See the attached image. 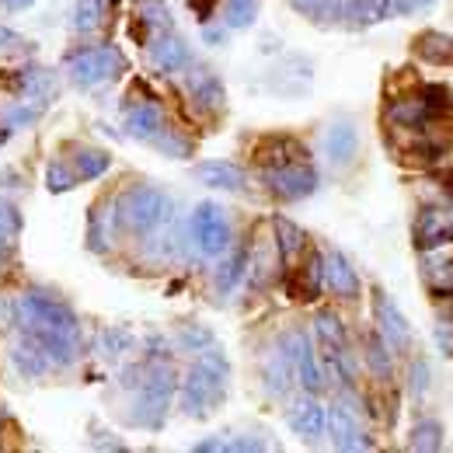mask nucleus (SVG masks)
Returning <instances> with one entry per match:
<instances>
[{"instance_id": "10", "label": "nucleus", "mask_w": 453, "mask_h": 453, "mask_svg": "<svg viewBox=\"0 0 453 453\" xmlns=\"http://www.w3.org/2000/svg\"><path fill=\"white\" fill-rule=\"evenodd\" d=\"M373 318H377L380 339L391 345V352H408L411 349V325H408V318L401 314V307H397L384 289L373 293Z\"/></svg>"}, {"instance_id": "47", "label": "nucleus", "mask_w": 453, "mask_h": 453, "mask_svg": "<svg viewBox=\"0 0 453 453\" xmlns=\"http://www.w3.org/2000/svg\"><path fill=\"white\" fill-rule=\"evenodd\" d=\"M4 4H7V7H11V11H21V7H28V4H32V0H4Z\"/></svg>"}, {"instance_id": "39", "label": "nucleus", "mask_w": 453, "mask_h": 453, "mask_svg": "<svg viewBox=\"0 0 453 453\" xmlns=\"http://www.w3.org/2000/svg\"><path fill=\"white\" fill-rule=\"evenodd\" d=\"M154 147H157L165 157H178V161L192 154V140H185V136H181L178 129H171V126H165V133L154 140Z\"/></svg>"}, {"instance_id": "25", "label": "nucleus", "mask_w": 453, "mask_h": 453, "mask_svg": "<svg viewBox=\"0 0 453 453\" xmlns=\"http://www.w3.org/2000/svg\"><path fill=\"white\" fill-rule=\"evenodd\" d=\"M293 161H307V150L289 140V136H269L258 143V165L262 168H280V165H293Z\"/></svg>"}, {"instance_id": "38", "label": "nucleus", "mask_w": 453, "mask_h": 453, "mask_svg": "<svg viewBox=\"0 0 453 453\" xmlns=\"http://www.w3.org/2000/svg\"><path fill=\"white\" fill-rule=\"evenodd\" d=\"M258 4L262 0H226L224 21L226 28H251L258 18Z\"/></svg>"}, {"instance_id": "40", "label": "nucleus", "mask_w": 453, "mask_h": 453, "mask_svg": "<svg viewBox=\"0 0 453 453\" xmlns=\"http://www.w3.org/2000/svg\"><path fill=\"white\" fill-rule=\"evenodd\" d=\"M178 345H181L185 352H203V349L213 345V332H210V328H199V325H185V328L178 332Z\"/></svg>"}, {"instance_id": "29", "label": "nucleus", "mask_w": 453, "mask_h": 453, "mask_svg": "<svg viewBox=\"0 0 453 453\" xmlns=\"http://www.w3.org/2000/svg\"><path fill=\"white\" fill-rule=\"evenodd\" d=\"M366 366H370V373L377 377V380H391L395 377V352H391V345L380 339V332H373L370 339H366Z\"/></svg>"}, {"instance_id": "9", "label": "nucleus", "mask_w": 453, "mask_h": 453, "mask_svg": "<svg viewBox=\"0 0 453 453\" xmlns=\"http://www.w3.org/2000/svg\"><path fill=\"white\" fill-rule=\"evenodd\" d=\"M325 436H332L335 450H370L373 447V440L366 436V429L359 422V408L349 397H339L335 404H328Z\"/></svg>"}, {"instance_id": "30", "label": "nucleus", "mask_w": 453, "mask_h": 453, "mask_svg": "<svg viewBox=\"0 0 453 453\" xmlns=\"http://www.w3.org/2000/svg\"><path fill=\"white\" fill-rule=\"evenodd\" d=\"M244 276H248V251L244 248L241 251H226V258L220 262V269H217V293L220 296L234 293Z\"/></svg>"}, {"instance_id": "15", "label": "nucleus", "mask_w": 453, "mask_h": 453, "mask_svg": "<svg viewBox=\"0 0 453 453\" xmlns=\"http://www.w3.org/2000/svg\"><path fill=\"white\" fill-rule=\"evenodd\" d=\"M165 126H168V115L154 98L150 102H136V105L126 109V133L133 140H140V143H154L165 133Z\"/></svg>"}, {"instance_id": "18", "label": "nucleus", "mask_w": 453, "mask_h": 453, "mask_svg": "<svg viewBox=\"0 0 453 453\" xmlns=\"http://www.w3.org/2000/svg\"><path fill=\"white\" fill-rule=\"evenodd\" d=\"M188 63H192V50H188V42H185L181 35L165 32V35H157V39L150 42V66H154L157 73H178V70H185Z\"/></svg>"}, {"instance_id": "22", "label": "nucleus", "mask_w": 453, "mask_h": 453, "mask_svg": "<svg viewBox=\"0 0 453 453\" xmlns=\"http://www.w3.org/2000/svg\"><path fill=\"white\" fill-rule=\"evenodd\" d=\"M192 174H196L206 188H220V192H241V188H248L244 168H237V165H230V161H203V165H196Z\"/></svg>"}, {"instance_id": "21", "label": "nucleus", "mask_w": 453, "mask_h": 453, "mask_svg": "<svg viewBox=\"0 0 453 453\" xmlns=\"http://www.w3.org/2000/svg\"><path fill=\"white\" fill-rule=\"evenodd\" d=\"M262 384L273 397H286L296 384V373H293V363L283 349H269V356L262 359Z\"/></svg>"}, {"instance_id": "2", "label": "nucleus", "mask_w": 453, "mask_h": 453, "mask_svg": "<svg viewBox=\"0 0 453 453\" xmlns=\"http://www.w3.org/2000/svg\"><path fill=\"white\" fill-rule=\"evenodd\" d=\"M115 217H119V230H133L147 237L157 226L174 220V203L157 185H133L115 199Z\"/></svg>"}, {"instance_id": "36", "label": "nucleus", "mask_w": 453, "mask_h": 453, "mask_svg": "<svg viewBox=\"0 0 453 453\" xmlns=\"http://www.w3.org/2000/svg\"><path fill=\"white\" fill-rule=\"evenodd\" d=\"M314 335L321 345H349V328L342 325V318L335 311H318L314 318Z\"/></svg>"}, {"instance_id": "1", "label": "nucleus", "mask_w": 453, "mask_h": 453, "mask_svg": "<svg viewBox=\"0 0 453 453\" xmlns=\"http://www.w3.org/2000/svg\"><path fill=\"white\" fill-rule=\"evenodd\" d=\"M226 384H230V363H226L224 349L210 345L203 352H196V363L188 366L185 380H181V411L188 418H210L226 397Z\"/></svg>"}, {"instance_id": "37", "label": "nucleus", "mask_w": 453, "mask_h": 453, "mask_svg": "<svg viewBox=\"0 0 453 453\" xmlns=\"http://www.w3.org/2000/svg\"><path fill=\"white\" fill-rule=\"evenodd\" d=\"M342 4L345 0H289V7L311 21H335L342 14Z\"/></svg>"}, {"instance_id": "45", "label": "nucleus", "mask_w": 453, "mask_h": 453, "mask_svg": "<svg viewBox=\"0 0 453 453\" xmlns=\"http://www.w3.org/2000/svg\"><path fill=\"white\" fill-rule=\"evenodd\" d=\"M436 0H395V14H426Z\"/></svg>"}, {"instance_id": "3", "label": "nucleus", "mask_w": 453, "mask_h": 453, "mask_svg": "<svg viewBox=\"0 0 453 453\" xmlns=\"http://www.w3.org/2000/svg\"><path fill=\"white\" fill-rule=\"evenodd\" d=\"M178 391V373L168 359H154L143 366V380L136 388V404H133V426L140 429H161L168 418L171 397Z\"/></svg>"}, {"instance_id": "20", "label": "nucleus", "mask_w": 453, "mask_h": 453, "mask_svg": "<svg viewBox=\"0 0 453 453\" xmlns=\"http://www.w3.org/2000/svg\"><path fill=\"white\" fill-rule=\"evenodd\" d=\"M391 14H395V0H345L339 18L345 28H373Z\"/></svg>"}, {"instance_id": "7", "label": "nucleus", "mask_w": 453, "mask_h": 453, "mask_svg": "<svg viewBox=\"0 0 453 453\" xmlns=\"http://www.w3.org/2000/svg\"><path fill=\"white\" fill-rule=\"evenodd\" d=\"M280 349L289 356L293 363V373H296V384L307 391V395H321L328 384H325V373H321V363H318V352L311 345V335L293 328L280 339Z\"/></svg>"}, {"instance_id": "6", "label": "nucleus", "mask_w": 453, "mask_h": 453, "mask_svg": "<svg viewBox=\"0 0 453 453\" xmlns=\"http://www.w3.org/2000/svg\"><path fill=\"white\" fill-rule=\"evenodd\" d=\"M188 237L203 258H224L234 244V230L226 220L224 206L217 203H199L196 213L188 217Z\"/></svg>"}, {"instance_id": "4", "label": "nucleus", "mask_w": 453, "mask_h": 453, "mask_svg": "<svg viewBox=\"0 0 453 453\" xmlns=\"http://www.w3.org/2000/svg\"><path fill=\"white\" fill-rule=\"evenodd\" d=\"M443 112L447 115L453 112L450 88H443V84H429V88H422L418 95H408V98L391 102L388 119H391V126H397V129L426 133V129H429V126H433Z\"/></svg>"}, {"instance_id": "35", "label": "nucleus", "mask_w": 453, "mask_h": 453, "mask_svg": "<svg viewBox=\"0 0 453 453\" xmlns=\"http://www.w3.org/2000/svg\"><path fill=\"white\" fill-rule=\"evenodd\" d=\"M112 165V157L105 154V150H95V147H81L77 154H73V171H77V178H84V181H95V178H102L105 171Z\"/></svg>"}, {"instance_id": "34", "label": "nucleus", "mask_w": 453, "mask_h": 453, "mask_svg": "<svg viewBox=\"0 0 453 453\" xmlns=\"http://www.w3.org/2000/svg\"><path fill=\"white\" fill-rule=\"evenodd\" d=\"M133 332H126V328H105L98 339H95V352L102 356V359H122L126 352H133Z\"/></svg>"}, {"instance_id": "19", "label": "nucleus", "mask_w": 453, "mask_h": 453, "mask_svg": "<svg viewBox=\"0 0 453 453\" xmlns=\"http://www.w3.org/2000/svg\"><path fill=\"white\" fill-rule=\"evenodd\" d=\"M356 154H359V133H356V126L345 122V119L332 122L325 129V157H328V165L345 168V165H352Z\"/></svg>"}, {"instance_id": "17", "label": "nucleus", "mask_w": 453, "mask_h": 453, "mask_svg": "<svg viewBox=\"0 0 453 453\" xmlns=\"http://www.w3.org/2000/svg\"><path fill=\"white\" fill-rule=\"evenodd\" d=\"M325 289H332L339 300H356L359 289H363L356 269H352V262L342 255L339 248L325 251Z\"/></svg>"}, {"instance_id": "23", "label": "nucleus", "mask_w": 453, "mask_h": 453, "mask_svg": "<svg viewBox=\"0 0 453 453\" xmlns=\"http://www.w3.org/2000/svg\"><path fill=\"white\" fill-rule=\"evenodd\" d=\"M321 289H325V255H321V251H314V255L307 258V265L293 269L289 293H293L296 300H318V296H321Z\"/></svg>"}, {"instance_id": "32", "label": "nucleus", "mask_w": 453, "mask_h": 453, "mask_svg": "<svg viewBox=\"0 0 453 453\" xmlns=\"http://www.w3.org/2000/svg\"><path fill=\"white\" fill-rule=\"evenodd\" d=\"M102 21H105V0H73L70 25L77 35H91Z\"/></svg>"}, {"instance_id": "44", "label": "nucleus", "mask_w": 453, "mask_h": 453, "mask_svg": "<svg viewBox=\"0 0 453 453\" xmlns=\"http://www.w3.org/2000/svg\"><path fill=\"white\" fill-rule=\"evenodd\" d=\"M21 226V217H18V206L11 199H0V237H14Z\"/></svg>"}, {"instance_id": "16", "label": "nucleus", "mask_w": 453, "mask_h": 453, "mask_svg": "<svg viewBox=\"0 0 453 453\" xmlns=\"http://www.w3.org/2000/svg\"><path fill=\"white\" fill-rule=\"evenodd\" d=\"M411 237H415V248L426 251V248H436L443 241L453 237V217L440 206H426L418 217H415V226H411Z\"/></svg>"}, {"instance_id": "24", "label": "nucleus", "mask_w": 453, "mask_h": 453, "mask_svg": "<svg viewBox=\"0 0 453 453\" xmlns=\"http://www.w3.org/2000/svg\"><path fill=\"white\" fill-rule=\"evenodd\" d=\"M11 363H14V370H18L25 380H39V377L53 366V363L46 359V352L32 339H25V335H21V342L11 345Z\"/></svg>"}, {"instance_id": "27", "label": "nucleus", "mask_w": 453, "mask_h": 453, "mask_svg": "<svg viewBox=\"0 0 453 453\" xmlns=\"http://www.w3.org/2000/svg\"><path fill=\"white\" fill-rule=\"evenodd\" d=\"M18 88H21V95H25L28 102L46 105V102L57 95V77H53L50 70H42V66H28V70L18 77Z\"/></svg>"}, {"instance_id": "8", "label": "nucleus", "mask_w": 453, "mask_h": 453, "mask_svg": "<svg viewBox=\"0 0 453 453\" xmlns=\"http://www.w3.org/2000/svg\"><path fill=\"white\" fill-rule=\"evenodd\" d=\"M262 181L283 203H300V199H307V196L318 192V171L311 168V161H293V165H280V168H262Z\"/></svg>"}, {"instance_id": "42", "label": "nucleus", "mask_w": 453, "mask_h": 453, "mask_svg": "<svg viewBox=\"0 0 453 453\" xmlns=\"http://www.w3.org/2000/svg\"><path fill=\"white\" fill-rule=\"evenodd\" d=\"M35 119H39V105L35 102L32 105H14V109H7V115H4V126L7 129H25Z\"/></svg>"}, {"instance_id": "12", "label": "nucleus", "mask_w": 453, "mask_h": 453, "mask_svg": "<svg viewBox=\"0 0 453 453\" xmlns=\"http://www.w3.org/2000/svg\"><path fill=\"white\" fill-rule=\"evenodd\" d=\"M185 91L196 102V109H203V112H220L226 102L224 81L206 66H192V63L185 66Z\"/></svg>"}, {"instance_id": "46", "label": "nucleus", "mask_w": 453, "mask_h": 453, "mask_svg": "<svg viewBox=\"0 0 453 453\" xmlns=\"http://www.w3.org/2000/svg\"><path fill=\"white\" fill-rule=\"evenodd\" d=\"M21 42H25V39H21V35H18L14 28L0 25V57H4V53H14V50H18Z\"/></svg>"}, {"instance_id": "5", "label": "nucleus", "mask_w": 453, "mask_h": 453, "mask_svg": "<svg viewBox=\"0 0 453 453\" xmlns=\"http://www.w3.org/2000/svg\"><path fill=\"white\" fill-rule=\"evenodd\" d=\"M126 70V57L115 50V46H88V50H77L73 57H66V73L77 88H102L115 81L119 73Z\"/></svg>"}, {"instance_id": "41", "label": "nucleus", "mask_w": 453, "mask_h": 453, "mask_svg": "<svg viewBox=\"0 0 453 453\" xmlns=\"http://www.w3.org/2000/svg\"><path fill=\"white\" fill-rule=\"evenodd\" d=\"M73 181H77V171H70V165H63V161H53V165L46 168V185H50V192H66V188H73Z\"/></svg>"}, {"instance_id": "28", "label": "nucleus", "mask_w": 453, "mask_h": 453, "mask_svg": "<svg viewBox=\"0 0 453 453\" xmlns=\"http://www.w3.org/2000/svg\"><path fill=\"white\" fill-rule=\"evenodd\" d=\"M415 53L433 66H453V35L447 32H422L415 39Z\"/></svg>"}, {"instance_id": "43", "label": "nucleus", "mask_w": 453, "mask_h": 453, "mask_svg": "<svg viewBox=\"0 0 453 453\" xmlns=\"http://www.w3.org/2000/svg\"><path fill=\"white\" fill-rule=\"evenodd\" d=\"M408 391L415 397H422L429 391V363L426 359H415L411 370H408Z\"/></svg>"}, {"instance_id": "31", "label": "nucleus", "mask_w": 453, "mask_h": 453, "mask_svg": "<svg viewBox=\"0 0 453 453\" xmlns=\"http://www.w3.org/2000/svg\"><path fill=\"white\" fill-rule=\"evenodd\" d=\"M136 21L143 25V28H150L154 35H165L174 28V21H171V11L165 0H136Z\"/></svg>"}, {"instance_id": "11", "label": "nucleus", "mask_w": 453, "mask_h": 453, "mask_svg": "<svg viewBox=\"0 0 453 453\" xmlns=\"http://www.w3.org/2000/svg\"><path fill=\"white\" fill-rule=\"evenodd\" d=\"M325 422H328V404H321L318 395L296 397L286 411V426L293 429V436H300L303 443H318L325 436Z\"/></svg>"}, {"instance_id": "14", "label": "nucleus", "mask_w": 453, "mask_h": 453, "mask_svg": "<svg viewBox=\"0 0 453 453\" xmlns=\"http://www.w3.org/2000/svg\"><path fill=\"white\" fill-rule=\"evenodd\" d=\"M25 339H32L53 366H73L77 359V335H66L57 328H39V325H28V328H18Z\"/></svg>"}, {"instance_id": "13", "label": "nucleus", "mask_w": 453, "mask_h": 453, "mask_svg": "<svg viewBox=\"0 0 453 453\" xmlns=\"http://www.w3.org/2000/svg\"><path fill=\"white\" fill-rule=\"evenodd\" d=\"M422 280L436 296H453V237L422 251Z\"/></svg>"}, {"instance_id": "26", "label": "nucleus", "mask_w": 453, "mask_h": 453, "mask_svg": "<svg viewBox=\"0 0 453 453\" xmlns=\"http://www.w3.org/2000/svg\"><path fill=\"white\" fill-rule=\"evenodd\" d=\"M273 230H276V248H280V258H283V262H296V258L307 251V234H303V226H296L289 217H276V220H273Z\"/></svg>"}, {"instance_id": "33", "label": "nucleus", "mask_w": 453, "mask_h": 453, "mask_svg": "<svg viewBox=\"0 0 453 453\" xmlns=\"http://www.w3.org/2000/svg\"><path fill=\"white\" fill-rule=\"evenodd\" d=\"M411 450L422 453H436L443 450V422L440 418H418L411 426V440H408Z\"/></svg>"}]
</instances>
